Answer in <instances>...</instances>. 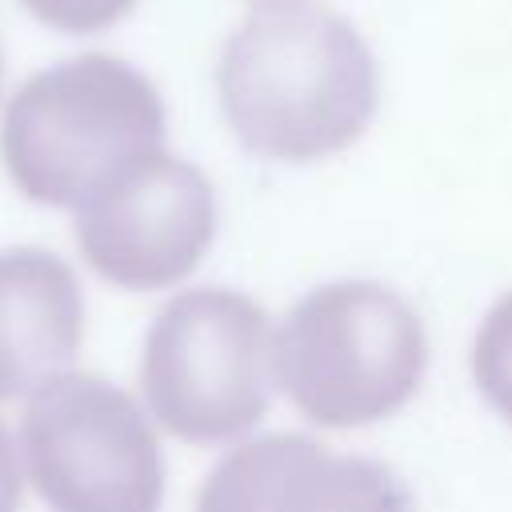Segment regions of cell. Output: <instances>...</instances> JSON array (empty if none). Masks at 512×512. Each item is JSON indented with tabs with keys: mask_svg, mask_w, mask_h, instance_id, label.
I'll return each mask as SVG.
<instances>
[{
	"mask_svg": "<svg viewBox=\"0 0 512 512\" xmlns=\"http://www.w3.org/2000/svg\"><path fill=\"white\" fill-rule=\"evenodd\" d=\"M220 108L240 148L308 164L364 136L380 104V72L364 36L324 8H260L224 44Z\"/></svg>",
	"mask_w": 512,
	"mask_h": 512,
	"instance_id": "1",
	"label": "cell"
},
{
	"mask_svg": "<svg viewBox=\"0 0 512 512\" xmlns=\"http://www.w3.org/2000/svg\"><path fill=\"white\" fill-rule=\"evenodd\" d=\"M164 148V100L128 60L84 52L28 76L0 120L12 184L48 208H80Z\"/></svg>",
	"mask_w": 512,
	"mask_h": 512,
	"instance_id": "2",
	"label": "cell"
},
{
	"mask_svg": "<svg viewBox=\"0 0 512 512\" xmlns=\"http://www.w3.org/2000/svg\"><path fill=\"white\" fill-rule=\"evenodd\" d=\"M428 368L420 312L376 280L312 288L272 336L276 388L324 428H364L404 408Z\"/></svg>",
	"mask_w": 512,
	"mask_h": 512,
	"instance_id": "3",
	"label": "cell"
},
{
	"mask_svg": "<svg viewBox=\"0 0 512 512\" xmlns=\"http://www.w3.org/2000/svg\"><path fill=\"white\" fill-rule=\"evenodd\" d=\"M268 316L236 288L172 296L144 336L140 388L164 432L220 444L268 412Z\"/></svg>",
	"mask_w": 512,
	"mask_h": 512,
	"instance_id": "4",
	"label": "cell"
},
{
	"mask_svg": "<svg viewBox=\"0 0 512 512\" xmlns=\"http://www.w3.org/2000/svg\"><path fill=\"white\" fill-rule=\"evenodd\" d=\"M20 460L40 500L64 512H152L164 496L160 444L140 404L88 372L28 392Z\"/></svg>",
	"mask_w": 512,
	"mask_h": 512,
	"instance_id": "5",
	"label": "cell"
},
{
	"mask_svg": "<svg viewBox=\"0 0 512 512\" xmlns=\"http://www.w3.org/2000/svg\"><path fill=\"white\" fill-rule=\"evenodd\" d=\"M216 224L208 176L160 148L76 208V244L100 280L160 292L192 276L216 240Z\"/></svg>",
	"mask_w": 512,
	"mask_h": 512,
	"instance_id": "6",
	"label": "cell"
},
{
	"mask_svg": "<svg viewBox=\"0 0 512 512\" xmlns=\"http://www.w3.org/2000/svg\"><path fill=\"white\" fill-rule=\"evenodd\" d=\"M400 480L360 456H336L308 436H260L228 452L204 480L208 512H284V508H404Z\"/></svg>",
	"mask_w": 512,
	"mask_h": 512,
	"instance_id": "7",
	"label": "cell"
},
{
	"mask_svg": "<svg viewBox=\"0 0 512 512\" xmlns=\"http://www.w3.org/2000/svg\"><path fill=\"white\" fill-rule=\"evenodd\" d=\"M84 340V292L48 248L0 252V400L68 372Z\"/></svg>",
	"mask_w": 512,
	"mask_h": 512,
	"instance_id": "8",
	"label": "cell"
},
{
	"mask_svg": "<svg viewBox=\"0 0 512 512\" xmlns=\"http://www.w3.org/2000/svg\"><path fill=\"white\" fill-rule=\"evenodd\" d=\"M472 380L488 400V408L512 424V292H504L476 328Z\"/></svg>",
	"mask_w": 512,
	"mask_h": 512,
	"instance_id": "9",
	"label": "cell"
},
{
	"mask_svg": "<svg viewBox=\"0 0 512 512\" xmlns=\"http://www.w3.org/2000/svg\"><path fill=\"white\" fill-rule=\"evenodd\" d=\"M20 4L40 24H48L56 32H72V36L104 32L136 8V0H20Z\"/></svg>",
	"mask_w": 512,
	"mask_h": 512,
	"instance_id": "10",
	"label": "cell"
},
{
	"mask_svg": "<svg viewBox=\"0 0 512 512\" xmlns=\"http://www.w3.org/2000/svg\"><path fill=\"white\" fill-rule=\"evenodd\" d=\"M20 484H24V460H20L12 432L0 420V512L20 504Z\"/></svg>",
	"mask_w": 512,
	"mask_h": 512,
	"instance_id": "11",
	"label": "cell"
},
{
	"mask_svg": "<svg viewBox=\"0 0 512 512\" xmlns=\"http://www.w3.org/2000/svg\"><path fill=\"white\" fill-rule=\"evenodd\" d=\"M256 8H292V4H304V0H248Z\"/></svg>",
	"mask_w": 512,
	"mask_h": 512,
	"instance_id": "12",
	"label": "cell"
},
{
	"mask_svg": "<svg viewBox=\"0 0 512 512\" xmlns=\"http://www.w3.org/2000/svg\"><path fill=\"white\" fill-rule=\"evenodd\" d=\"M0 68H4V64H0Z\"/></svg>",
	"mask_w": 512,
	"mask_h": 512,
	"instance_id": "13",
	"label": "cell"
}]
</instances>
